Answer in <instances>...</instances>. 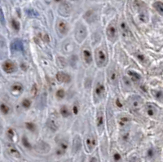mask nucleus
I'll use <instances>...</instances> for the list:
<instances>
[{"label":"nucleus","mask_w":163,"mask_h":162,"mask_svg":"<svg viewBox=\"0 0 163 162\" xmlns=\"http://www.w3.org/2000/svg\"><path fill=\"white\" fill-rule=\"evenodd\" d=\"M133 6H134L135 9L139 12V19L140 20V21L144 23L148 22L149 17H148V13L147 7H146L145 3L140 1V0H135Z\"/></svg>","instance_id":"nucleus-1"},{"label":"nucleus","mask_w":163,"mask_h":162,"mask_svg":"<svg viewBox=\"0 0 163 162\" xmlns=\"http://www.w3.org/2000/svg\"><path fill=\"white\" fill-rule=\"evenodd\" d=\"M96 65L100 68L104 67L107 65L108 55L105 49L100 47L96 51Z\"/></svg>","instance_id":"nucleus-2"},{"label":"nucleus","mask_w":163,"mask_h":162,"mask_svg":"<svg viewBox=\"0 0 163 162\" xmlns=\"http://www.w3.org/2000/svg\"><path fill=\"white\" fill-rule=\"evenodd\" d=\"M87 31L86 27L81 23L77 24L76 29H75V38H76L77 42H79V43L83 42V40L87 37Z\"/></svg>","instance_id":"nucleus-3"},{"label":"nucleus","mask_w":163,"mask_h":162,"mask_svg":"<svg viewBox=\"0 0 163 162\" xmlns=\"http://www.w3.org/2000/svg\"><path fill=\"white\" fill-rule=\"evenodd\" d=\"M96 127L98 130L99 133L102 134L105 128V115H104L103 111L100 109L97 113H96Z\"/></svg>","instance_id":"nucleus-4"},{"label":"nucleus","mask_w":163,"mask_h":162,"mask_svg":"<svg viewBox=\"0 0 163 162\" xmlns=\"http://www.w3.org/2000/svg\"><path fill=\"white\" fill-rule=\"evenodd\" d=\"M106 34H107L108 38L111 42H115V40L118 38V29L114 23H111L109 24L106 29Z\"/></svg>","instance_id":"nucleus-5"},{"label":"nucleus","mask_w":163,"mask_h":162,"mask_svg":"<svg viewBox=\"0 0 163 162\" xmlns=\"http://www.w3.org/2000/svg\"><path fill=\"white\" fill-rule=\"evenodd\" d=\"M144 104L143 99L139 96H133L129 98V104L132 109H140Z\"/></svg>","instance_id":"nucleus-6"},{"label":"nucleus","mask_w":163,"mask_h":162,"mask_svg":"<svg viewBox=\"0 0 163 162\" xmlns=\"http://www.w3.org/2000/svg\"><path fill=\"white\" fill-rule=\"evenodd\" d=\"M118 72L116 71V69L114 68L109 69L108 79H109V82L110 84L113 85V86H116L117 83H118Z\"/></svg>","instance_id":"nucleus-7"},{"label":"nucleus","mask_w":163,"mask_h":162,"mask_svg":"<svg viewBox=\"0 0 163 162\" xmlns=\"http://www.w3.org/2000/svg\"><path fill=\"white\" fill-rule=\"evenodd\" d=\"M95 97L96 99H99V100H101V98L103 97L104 95H105V85L103 83H101V82H98L97 84H96V87H95Z\"/></svg>","instance_id":"nucleus-8"},{"label":"nucleus","mask_w":163,"mask_h":162,"mask_svg":"<svg viewBox=\"0 0 163 162\" xmlns=\"http://www.w3.org/2000/svg\"><path fill=\"white\" fill-rule=\"evenodd\" d=\"M69 147V143L66 140L62 139L58 143V147L56 149V155L57 156H62L66 152Z\"/></svg>","instance_id":"nucleus-9"},{"label":"nucleus","mask_w":163,"mask_h":162,"mask_svg":"<svg viewBox=\"0 0 163 162\" xmlns=\"http://www.w3.org/2000/svg\"><path fill=\"white\" fill-rule=\"evenodd\" d=\"M145 109L148 116H149L150 117H156L158 114V109L152 104H148L145 107Z\"/></svg>","instance_id":"nucleus-10"},{"label":"nucleus","mask_w":163,"mask_h":162,"mask_svg":"<svg viewBox=\"0 0 163 162\" xmlns=\"http://www.w3.org/2000/svg\"><path fill=\"white\" fill-rule=\"evenodd\" d=\"M70 12H71V7L69 6V4L67 3V2L62 3L59 7V13L61 16H68L70 15Z\"/></svg>","instance_id":"nucleus-11"},{"label":"nucleus","mask_w":163,"mask_h":162,"mask_svg":"<svg viewBox=\"0 0 163 162\" xmlns=\"http://www.w3.org/2000/svg\"><path fill=\"white\" fill-rule=\"evenodd\" d=\"M11 49L12 51H22L24 50V44L20 39H15L11 43Z\"/></svg>","instance_id":"nucleus-12"},{"label":"nucleus","mask_w":163,"mask_h":162,"mask_svg":"<svg viewBox=\"0 0 163 162\" xmlns=\"http://www.w3.org/2000/svg\"><path fill=\"white\" fill-rule=\"evenodd\" d=\"M2 69L5 73H12L16 71V66L14 65V63H12L10 60H7L2 65Z\"/></svg>","instance_id":"nucleus-13"},{"label":"nucleus","mask_w":163,"mask_h":162,"mask_svg":"<svg viewBox=\"0 0 163 162\" xmlns=\"http://www.w3.org/2000/svg\"><path fill=\"white\" fill-rule=\"evenodd\" d=\"M56 79L58 82H62V83H68L71 81V77L68 73H64V72H59L56 74Z\"/></svg>","instance_id":"nucleus-14"},{"label":"nucleus","mask_w":163,"mask_h":162,"mask_svg":"<svg viewBox=\"0 0 163 162\" xmlns=\"http://www.w3.org/2000/svg\"><path fill=\"white\" fill-rule=\"evenodd\" d=\"M96 145V140L94 136L89 135L86 139V146L88 151H92Z\"/></svg>","instance_id":"nucleus-15"},{"label":"nucleus","mask_w":163,"mask_h":162,"mask_svg":"<svg viewBox=\"0 0 163 162\" xmlns=\"http://www.w3.org/2000/svg\"><path fill=\"white\" fill-rule=\"evenodd\" d=\"M7 151L9 152V154L11 156H12L13 157L15 158L21 157V155H20V151H18L16 147L14 146V145L8 143V144L7 145Z\"/></svg>","instance_id":"nucleus-16"},{"label":"nucleus","mask_w":163,"mask_h":162,"mask_svg":"<svg viewBox=\"0 0 163 162\" xmlns=\"http://www.w3.org/2000/svg\"><path fill=\"white\" fill-rule=\"evenodd\" d=\"M57 28L58 30L60 32V33H61L62 35H65L67 34L68 31H69V26L68 24L64 20H60L57 24Z\"/></svg>","instance_id":"nucleus-17"},{"label":"nucleus","mask_w":163,"mask_h":162,"mask_svg":"<svg viewBox=\"0 0 163 162\" xmlns=\"http://www.w3.org/2000/svg\"><path fill=\"white\" fill-rule=\"evenodd\" d=\"M127 74L129 76V78L135 83H139L141 81V76L139 73L133 70H129L127 72Z\"/></svg>","instance_id":"nucleus-18"},{"label":"nucleus","mask_w":163,"mask_h":162,"mask_svg":"<svg viewBox=\"0 0 163 162\" xmlns=\"http://www.w3.org/2000/svg\"><path fill=\"white\" fill-rule=\"evenodd\" d=\"M120 29L123 37H125V38L130 37V35H131V31H130L128 25L127 24V23H126L125 21H122V22H121Z\"/></svg>","instance_id":"nucleus-19"},{"label":"nucleus","mask_w":163,"mask_h":162,"mask_svg":"<svg viewBox=\"0 0 163 162\" xmlns=\"http://www.w3.org/2000/svg\"><path fill=\"white\" fill-rule=\"evenodd\" d=\"M83 60L87 63V65H90L92 61V52L90 51L89 49L85 48L83 49Z\"/></svg>","instance_id":"nucleus-20"},{"label":"nucleus","mask_w":163,"mask_h":162,"mask_svg":"<svg viewBox=\"0 0 163 162\" xmlns=\"http://www.w3.org/2000/svg\"><path fill=\"white\" fill-rule=\"evenodd\" d=\"M23 91V86L21 83L19 82H15L12 86H11V92L14 95H20L22 93Z\"/></svg>","instance_id":"nucleus-21"},{"label":"nucleus","mask_w":163,"mask_h":162,"mask_svg":"<svg viewBox=\"0 0 163 162\" xmlns=\"http://www.w3.org/2000/svg\"><path fill=\"white\" fill-rule=\"evenodd\" d=\"M131 123V118L127 116H122L119 117L118 119V124L121 127L126 128L127 126H128Z\"/></svg>","instance_id":"nucleus-22"},{"label":"nucleus","mask_w":163,"mask_h":162,"mask_svg":"<svg viewBox=\"0 0 163 162\" xmlns=\"http://www.w3.org/2000/svg\"><path fill=\"white\" fill-rule=\"evenodd\" d=\"M60 114L62 115L63 117H69V116H70V114H71V113H70V110H69V109L68 108V106L63 105V106L61 107V109H60Z\"/></svg>","instance_id":"nucleus-23"},{"label":"nucleus","mask_w":163,"mask_h":162,"mask_svg":"<svg viewBox=\"0 0 163 162\" xmlns=\"http://www.w3.org/2000/svg\"><path fill=\"white\" fill-rule=\"evenodd\" d=\"M81 139L79 136H76L74 139V145H73V147H74V151H78L79 149L81 148Z\"/></svg>","instance_id":"nucleus-24"},{"label":"nucleus","mask_w":163,"mask_h":162,"mask_svg":"<svg viewBox=\"0 0 163 162\" xmlns=\"http://www.w3.org/2000/svg\"><path fill=\"white\" fill-rule=\"evenodd\" d=\"M153 7H154V8L156 9V11H157L160 15L163 16V2L157 1V2H154Z\"/></svg>","instance_id":"nucleus-25"},{"label":"nucleus","mask_w":163,"mask_h":162,"mask_svg":"<svg viewBox=\"0 0 163 162\" xmlns=\"http://www.w3.org/2000/svg\"><path fill=\"white\" fill-rule=\"evenodd\" d=\"M22 143H23V145H24V147H25V148H27V149H31L32 148L31 143H29V139H28V138H27L26 136H23Z\"/></svg>","instance_id":"nucleus-26"},{"label":"nucleus","mask_w":163,"mask_h":162,"mask_svg":"<svg viewBox=\"0 0 163 162\" xmlns=\"http://www.w3.org/2000/svg\"><path fill=\"white\" fill-rule=\"evenodd\" d=\"M122 139L124 141V142H128L130 140V137H131V134H130V132L128 130H124L122 133Z\"/></svg>","instance_id":"nucleus-27"},{"label":"nucleus","mask_w":163,"mask_h":162,"mask_svg":"<svg viewBox=\"0 0 163 162\" xmlns=\"http://www.w3.org/2000/svg\"><path fill=\"white\" fill-rule=\"evenodd\" d=\"M152 95L156 98L157 100H162L163 99V91H152Z\"/></svg>","instance_id":"nucleus-28"},{"label":"nucleus","mask_w":163,"mask_h":162,"mask_svg":"<svg viewBox=\"0 0 163 162\" xmlns=\"http://www.w3.org/2000/svg\"><path fill=\"white\" fill-rule=\"evenodd\" d=\"M1 111L3 114H8L9 112H10V108L7 104H6L4 103H2L1 104Z\"/></svg>","instance_id":"nucleus-29"},{"label":"nucleus","mask_w":163,"mask_h":162,"mask_svg":"<svg viewBox=\"0 0 163 162\" xmlns=\"http://www.w3.org/2000/svg\"><path fill=\"white\" fill-rule=\"evenodd\" d=\"M113 159H114V162H122V156L119 153L118 151H114V155H113Z\"/></svg>","instance_id":"nucleus-30"},{"label":"nucleus","mask_w":163,"mask_h":162,"mask_svg":"<svg viewBox=\"0 0 163 162\" xmlns=\"http://www.w3.org/2000/svg\"><path fill=\"white\" fill-rule=\"evenodd\" d=\"M7 135L10 139L13 140L14 137H15V131H14V130L11 129V128H9L7 131Z\"/></svg>","instance_id":"nucleus-31"},{"label":"nucleus","mask_w":163,"mask_h":162,"mask_svg":"<svg viewBox=\"0 0 163 162\" xmlns=\"http://www.w3.org/2000/svg\"><path fill=\"white\" fill-rule=\"evenodd\" d=\"M25 126H26V128L29 130L33 131V132H34L36 130L35 125H34V123H32V122H27L26 124H25Z\"/></svg>","instance_id":"nucleus-32"},{"label":"nucleus","mask_w":163,"mask_h":162,"mask_svg":"<svg viewBox=\"0 0 163 162\" xmlns=\"http://www.w3.org/2000/svg\"><path fill=\"white\" fill-rule=\"evenodd\" d=\"M11 25H12V28L16 31H18L20 29V23L18 22L17 20H15V19L11 20Z\"/></svg>","instance_id":"nucleus-33"},{"label":"nucleus","mask_w":163,"mask_h":162,"mask_svg":"<svg viewBox=\"0 0 163 162\" xmlns=\"http://www.w3.org/2000/svg\"><path fill=\"white\" fill-rule=\"evenodd\" d=\"M155 153H156V152H155L154 148L151 147V148H149L148 150V152H147L148 157L149 158V159H152V158L154 157Z\"/></svg>","instance_id":"nucleus-34"},{"label":"nucleus","mask_w":163,"mask_h":162,"mask_svg":"<svg viewBox=\"0 0 163 162\" xmlns=\"http://www.w3.org/2000/svg\"><path fill=\"white\" fill-rule=\"evenodd\" d=\"M22 106L25 108V109H29V107L31 106V101L28 99H25V100L22 101Z\"/></svg>","instance_id":"nucleus-35"},{"label":"nucleus","mask_w":163,"mask_h":162,"mask_svg":"<svg viewBox=\"0 0 163 162\" xmlns=\"http://www.w3.org/2000/svg\"><path fill=\"white\" fill-rule=\"evenodd\" d=\"M56 96H57L59 99H60V100H61V99H63V98L65 96V91L62 89L58 90V91H57V92H56Z\"/></svg>","instance_id":"nucleus-36"},{"label":"nucleus","mask_w":163,"mask_h":162,"mask_svg":"<svg viewBox=\"0 0 163 162\" xmlns=\"http://www.w3.org/2000/svg\"><path fill=\"white\" fill-rule=\"evenodd\" d=\"M72 112L74 113L75 115L78 113V112H79V105H78V103H75L73 107H72Z\"/></svg>","instance_id":"nucleus-37"},{"label":"nucleus","mask_w":163,"mask_h":162,"mask_svg":"<svg viewBox=\"0 0 163 162\" xmlns=\"http://www.w3.org/2000/svg\"><path fill=\"white\" fill-rule=\"evenodd\" d=\"M123 82L125 83V85L127 87H131V82H130V79H128L127 77H124L123 78Z\"/></svg>","instance_id":"nucleus-38"},{"label":"nucleus","mask_w":163,"mask_h":162,"mask_svg":"<svg viewBox=\"0 0 163 162\" xmlns=\"http://www.w3.org/2000/svg\"><path fill=\"white\" fill-rule=\"evenodd\" d=\"M130 162H139V158L136 157V156H134V157H132L130 160Z\"/></svg>","instance_id":"nucleus-39"},{"label":"nucleus","mask_w":163,"mask_h":162,"mask_svg":"<svg viewBox=\"0 0 163 162\" xmlns=\"http://www.w3.org/2000/svg\"><path fill=\"white\" fill-rule=\"evenodd\" d=\"M90 162H100V161H99V159L96 157V156H93V157L91 158Z\"/></svg>","instance_id":"nucleus-40"},{"label":"nucleus","mask_w":163,"mask_h":162,"mask_svg":"<svg viewBox=\"0 0 163 162\" xmlns=\"http://www.w3.org/2000/svg\"><path fill=\"white\" fill-rule=\"evenodd\" d=\"M137 58H138L139 60H140V61H144V56L143 55H137Z\"/></svg>","instance_id":"nucleus-41"},{"label":"nucleus","mask_w":163,"mask_h":162,"mask_svg":"<svg viewBox=\"0 0 163 162\" xmlns=\"http://www.w3.org/2000/svg\"><path fill=\"white\" fill-rule=\"evenodd\" d=\"M116 104L118 105L119 108H122V104L121 103V101H120V100H119V99H118V100H116Z\"/></svg>","instance_id":"nucleus-42"},{"label":"nucleus","mask_w":163,"mask_h":162,"mask_svg":"<svg viewBox=\"0 0 163 162\" xmlns=\"http://www.w3.org/2000/svg\"><path fill=\"white\" fill-rule=\"evenodd\" d=\"M3 21H4V17H3V12H2V11L1 10V23H2V24H3Z\"/></svg>","instance_id":"nucleus-43"},{"label":"nucleus","mask_w":163,"mask_h":162,"mask_svg":"<svg viewBox=\"0 0 163 162\" xmlns=\"http://www.w3.org/2000/svg\"><path fill=\"white\" fill-rule=\"evenodd\" d=\"M56 2H60V1H62V0H55Z\"/></svg>","instance_id":"nucleus-44"}]
</instances>
